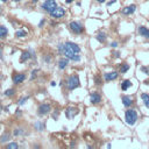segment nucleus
I'll return each mask as SVG.
<instances>
[{
  "mask_svg": "<svg viewBox=\"0 0 149 149\" xmlns=\"http://www.w3.org/2000/svg\"><path fill=\"white\" fill-rule=\"evenodd\" d=\"M66 4H71V2H74V0H65Z\"/></svg>",
  "mask_w": 149,
  "mask_h": 149,
  "instance_id": "nucleus-40",
  "label": "nucleus"
},
{
  "mask_svg": "<svg viewBox=\"0 0 149 149\" xmlns=\"http://www.w3.org/2000/svg\"><path fill=\"white\" fill-rule=\"evenodd\" d=\"M115 2H116V0H111V1H108V2H107V6H111V5L115 4Z\"/></svg>",
  "mask_w": 149,
  "mask_h": 149,
  "instance_id": "nucleus-37",
  "label": "nucleus"
},
{
  "mask_svg": "<svg viewBox=\"0 0 149 149\" xmlns=\"http://www.w3.org/2000/svg\"><path fill=\"white\" fill-rule=\"evenodd\" d=\"M37 72H39V70H34V71L33 72H32V77H30V79H34V78L35 77H36V74H37Z\"/></svg>",
  "mask_w": 149,
  "mask_h": 149,
  "instance_id": "nucleus-31",
  "label": "nucleus"
},
{
  "mask_svg": "<svg viewBox=\"0 0 149 149\" xmlns=\"http://www.w3.org/2000/svg\"><path fill=\"white\" fill-rule=\"evenodd\" d=\"M51 86H56V83L55 82H51Z\"/></svg>",
  "mask_w": 149,
  "mask_h": 149,
  "instance_id": "nucleus-43",
  "label": "nucleus"
},
{
  "mask_svg": "<svg viewBox=\"0 0 149 149\" xmlns=\"http://www.w3.org/2000/svg\"><path fill=\"white\" fill-rule=\"evenodd\" d=\"M141 98H142V100L148 99L149 98V94L148 93H142V94H141Z\"/></svg>",
  "mask_w": 149,
  "mask_h": 149,
  "instance_id": "nucleus-32",
  "label": "nucleus"
},
{
  "mask_svg": "<svg viewBox=\"0 0 149 149\" xmlns=\"http://www.w3.org/2000/svg\"><path fill=\"white\" fill-rule=\"evenodd\" d=\"M80 59H82V57H80V56L78 55V54H76L74 57L71 58V61H74V62H80Z\"/></svg>",
  "mask_w": 149,
  "mask_h": 149,
  "instance_id": "nucleus-27",
  "label": "nucleus"
},
{
  "mask_svg": "<svg viewBox=\"0 0 149 149\" xmlns=\"http://www.w3.org/2000/svg\"><path fill=\"white\" fill-rule=\"evenodd\" d=\"M68 65H69V58L68 57H62L58 61V69L59 70H64Z\"/></svg>",
  "mask_w": 149,
  "mask_h": 149,
  "instance_id": "nucleus-13",
  "label": "nucleus"
},
{
  "mask_svg": "<svg viewBox=\"0 0 149 149\" xmlns=\"http://www.w3.org/2000/svg\"><path fill=\"white\" fill-rule=\"evenodd\" d=\"M78 114V110L75 107H68L65 110V115L68 119H74Z\"/></svg>",
  "mask_w": 149,
  "mask_h": 149,
  "instance_id": "nucleus-10",
  "label": "nucleus"
},
{
  "mask_svg": "<svg viewBox=\"0 0 149 149\" xmlns=\"http://www.w3.org/2000/svg\"><path fill=\"white\" fill-rule=\"evenodd\" d=\"M96 39L98 40L100 43H105V42H106V40H107V35L105 33H102V32H99V33L97 34Z\"/></svg>",
  "mask_w": 149,
  "mask_h": 149,
  "instance_id": "nucleus-18",
  "label": "nucleus"
},
{
  "mask_svg": "<svg viewBox=\"0 0 149 149\" xmlns=\"http://www.w3.org/2000/svg\"><path fill=\"white\" fill-rule=\"evenodd\" d=\"M32 57V54H30V51H23L22 53V55H21V58H20V62H26V61H28L29 58Z\"/></svg>",
  "mask_w": 149,
  "mask_h": 149,
  "instance_id": "nucleus-19",
  "label": "nucleus"
},
{
  "mask_svg": "<svg viewBox=\"0 0 149 149\" xmlns=\"http://www.w3.org/2000/svg\"><path fill=\"white\" fill-rule=\"evenodd\" d=\"M121 100H122V104L125 107H131V105L133 104V99L128 96H122L121 97Z\"/></svg>",
  "mask_w": 149,
  "mask_h": 149,
  "instance_id": "nucleus-16",
  "label": "nucleus"
},
{
  "mask_svg": "<svg viewBox=\"0 0 149 149\" xmlns=\"http://www.w3.org/2000/svg\"><path fill=\"white\" fill-rule=\"evenodd\" d=\"M1 1H7V0H1Z\"/></svg>",
  "mask_w": 149,
  "mask_h": 149,
  "instance_id": "nucleus-46",
  "label": "nucleus"
},
{
  "mask_svg": "<svg viewBox=\"0 0 149 149\" xmlns=\"http://www.w3.org/2000/svg\"><path fill=\"white\" fill-rule=\"evenodd\" d=\"M90 100H91V104L98 105L99 102L101 101V96H100L98 92H92L90 94Z\"/></svg>",
  "mask_w": 149,
  "mask_h": 149,
  "instance_id": "nucleus-9",
  "label": "nucleus"
},
{
  "mask_svg": "<svg viewBox=\"0 0 149 149\" xmlns=\"http://www.w3.org/2000/svg\"><path fill=\"white\" fill-rule=\"evenodd\" d=\"M7 34H8V29L5 26H0V40L5 39L7 36Z\"/></svg>",
  "mask_w": 149,
  "mask_h": 149,
  "instance_id": "nucleus-20",
  "label": "nucleus"
},
{
  "mask_svg": "<svg viewBox=\"0 0 149 149\" xmlns=\"http://www.w3.org/2000/svg\"><path fill=\"white\" fill-rule=\"evenodd\" d=\"M129 70V65L127 63H122L120 65V68H119V72L120 74H125V72H127Z\"/></svg>",
  "mask_w": 149,
  "mask_h": 149,
  "instance_id": "nucleus-21",
  "label": "nucleus"
},
{
  "mask_svg": "<svg viewBox=\"0 0 149 149\" xmlns=\"http://www.w3.org/2000/svg\"><path fill=\"white\" fill-rule=\"evenodd\" d=\"M141 70H142V71L145 72L146 75H149V69H147V68H145V66H143V68H141Z\"/></svg>",
  "mask_w": 149,
  "mask_h": 149,
  "instance_id": "nucleus-34",
  "label": "nucleus"
},
{
  "mask_svg": "<svg viewBox=\"0 0 149 149\" xmlns=\"http://www.w3.org/2000/svg\"><path fill=\"white\" fill-rule=\"evenodd\" d=\"M137 32H139V34L141 35V36L149 39V28H147V27H145V26H140V27H139V29H137Z\"/></svg>",
  "mask_w": 149,
  "mask_h": 149,
  "instance_id": "nucleus-15",
  "label": "nucleus"
},
{
  "mask_svg": "<svg viewBox=\"0 0 149 149\" xmlns=\"http://www.w3.org/2000/svg\"><path fill=\"white\" fill-rule=\"evenodd\" d=\"M97 1H98L99 4H102V2H105V1H106V0H97Z\"/></svg>",
  "mask_w": 149,
  "mask_h": 149,
  "instance_id": "nucleus-41",
  "label": "nucleus"
},
{
  "mask_svg": "<svg viewBox=\"0 0 149 149\" xmlns=\"http://www.w3.org/2000/svg\"><path fill=\"white\" fill-rule=\"evenodd\" d=\"M49 14L53 17L54 19H59V18H63L65 15V9L62 8V7H56L53 12H50Z\"/></svg>",
  "mask_w": 149,
  "mask_h": 149,
  "instance_id": "nucleus-7",
  "label": "nucleus"
},
{
  "mask_svg": "<svg viewBox=\"0 0 149 149\" xmlns=\"http://www.w3.org/2000/svg\"><path fill=\"white\" fill-rule=\"evenodd\" d=\"M28 99H29V97H23V98H21L20 100H19V105H23Z\"/></svg>",
  "mask_w": 149,
  "mask_h": 149,
  "instance_id": "nucleus-29",
  "label": "nucleus"
},
{
  "mask_svg": "<svg viewBox=\"0 0 149 149\" xmlns=\"http://www.w3.org/2000/svg\"><path fill=\"white\" fill-rule=\"evenodd\" d=\"M57 50H58V53L61 54V55L65 56V57H68L69 59H71L76 55V54L71 49H70L69 47H68L65 43H59L58 47H57Z\"/></svg>",
  "mask_w": 149,
  "mask_h": 149,
  "instance_id": "nucleus-3",
  "label": "nucleus"
},
{
  "mask_svg": "<svg viewBox=\"0 0 149 149\" xmlns=\"http://www.w3.org/2000/svg\"><path fill=\"white\" fill-rule=\"evenodd\" d=\"M131 86H132V82L129 79H125L121 82V90L122 91H127Z\"/></svg>",
  "mask_w": 149,
  "mask_h": 149,
  "instance_id": "nucleus-17",
  "label": "nucleus"
},
{
  "mask_svg": "<svg viewBox=\"0 0 149 149\" xmlns=\"http://www.w3.org/2000/svg\"><path fill=\"white\" fill-rule=\"evenodd\" d=\"M94 82H96L97 85H100V84H101V80H100V77H99L98 75L94 76Z\"/></svg>",
  "mask_w": 149,
  "mask_h": 149,
  "instance_id": "nucleus-30",
  "label": "nucleus"
},
{
  "mask_svg": "<svg viewBox=\"0 0 149 149\" xmlns=\"http://www.w3.org/2000/svg\"><path fill=\"white\" fill-rule=\"evenodd\" d=\"M143 101H145V106L147 107V108H149V98L146 99V100H143Z\"/></svg>",
  "mask_w": 149,
  "mask_h": 149,
  "instance_id": "nucleus-36",
  "label": "nucleus"
},
{
  "mask_svg": "<svg viewBox=\"0 0 149 149\" xmlns=\"http://www.w3.org/2000/svg\"><path fill=\"white\" fill-rule=\"evenodd\" d=\"M9 140V134L8 133H6V134H4L1 136V139H0V142L1 143H5V142H7V141Z\"/></svg>",
  "mask_w": 149,
  "mask_h": 149,
  "instance_id": "nucleus-23",
  "label": "nucleus"
},
{
  "mask_svg": "<svg viewBox=\"0 0 149 149\" xmlns=\"http://www.w3.org/2000/svg\"><path fill=\"white\" fill-rule=\"evenodd\" d=\"M44 22H45V20H42L41 22H40V25H39V27H42L43 25H44Z\"/></svg>",
  "mask_w": 149,
  "mask_h": 149,
  "instance_id": "nucleus-39",
  "label": "nucleus"
},
{
  "mask_svg": "<svg viewBox=\"0 0 149 149\" xmlns=\"http://www.w3.org/2000/svg\"><path fill=\"white\" fill-rule=\"evenodd\" d=\"M13 1H17L18 2V1H20V0H13Z\"/></svg>",
  "mask_w": 149,
  "mask_h": 149,
  "instance_id": "nucleus-45",
  "label": "nucleus"
},
{
  "mask_svg": "<svg viewBox=\"0 0 149 149\" xmlns=\"http://www.w3.org/2000/svg\"><path fill=\"white\" fill-rule=\"evenodd\" d=\"M80 86V80H79V77L78 75H71L66 80V88L69 91H74L75 89L79 88Z\"/></svg>",
  "mask_w": 149,
  "mask_h": 149,
  "instance_id": "nucleus-1",
  "label": "nucleus"
},
{
  "mask_svg": "<svg viewBox=\"0 0 149 149\" xmlns=\"http://www.w3.org/2000/svg\"><path fill=\"white\" fill-rule=\"evenodd\" d=\"M34 127H35V129H36V131L42 132V131H43V128H44V125L41 124V122H40V121H37V122L34 125Z\"/></svg>",
  "mask_w": 149,
  "mask_h": 149,
  "instance_id": "nucleus-22",
  "label": "nucleus"
},
{
  "mask_svg": "<svg viewBox=\"0 0 149 149\" xmlns=\"http://www.w3.org/2000/svg\"><path fill=\"white\" fill-rule=\"evenodd\" d=\"M0 58H2V48H1V44H0Z\"/></svg>",
  "mask_w": 149,
  "mask_h": 149,
  "instance_id": "nucleus-38",
  "label": "nucleus"
},
{
  "mask_svg": "<svg viewBox=\"0 0 149 149\" xmlns=\"http://www.w3.org/2000/svg\"><path fill=\"white\" fill-rule=\"evenodd\" d=\"M17 114H18V115H20V114H21V111H20V110H18V111H17Z\"/></svg>",
  "mask_w": 149,
  "mask_h": 149,
  "instance_id": "nucleus-42",
  "label": "nucleus"
},
{
  "mask_svg": "<svg viewBox=\"0 0 149 149\" xmlns=\"http://www.w3.org/2000/svg\"><path fill=\"white\" fill-rule=\"evenodd\" d=\"M111 47H112V48H116V47H118V42H116V41H113L112 43H111Z\"/></svg>",
  "mask_w": 149,
  "mask_h": 149,
  "instance_id": "nucleus-35",
  "label": "nucleus"
},
{
  "mask_svg": "<svg viewBox=\"0 0 149 149\" xmlns=\"http://www.w3.org/2000/svg\"><path fill=\"white\" fill-rule=\"evenodd\" d=\"M65 44H66L72 51H74L75 54H79V53H80V48H79V45H78L77 43H74V42H71V41H68V42H65Z\"/></svg>",
  "mask_w": 149,
  "mask_h": 149,
  "instance_id": "nucleus-12",
  "label": "nucleus"
},
{
  "mask_svg": "<svg viewBox=\"0 0 149 149\" xmlns=\"http://www.w3.org/2000/svg\"><path fill=\"white\" fill-rule=\"evenodd\" d=\"M125 119H126L127 125L133 126L137 121V112L135 110H127L125 112Z\"/></svg>",
  "mask_w": 149,
  "mask_h": 149,
  "instance_id": "nucleus-2",
  "label": "nucleus"
},
{
  "mask_svg": "<svg viewBox=\"0 0 149 149\" xmlns=\"http://www.w3.org/2000/svg\"><path fill=\"white\" fill-rule=\"evenodd\" d=\"M13 94H14V90L13 89H8V90L5 91V96H7V97H11Z\"/></svg>",
  "mask_w": 149,
  "mask_h": 149,
  "instance_id": "nucleus-26",
  "label": "nucleus"
},
{
  "mask_svg": "<svg viewBox=\"0 0 149 149\" xmlns=\"http://www.w3.org/2000/svg\"><path fill=\"white\" fill-rule=\"evenodd\" d=\"M25 79H26V75L25 74H17V75L13 76V82H14V84H20V83H22Z\"/></svg>",
  "mask_w": 149,
  "mask_h": 149,
  "instance_id": "nucleus-14",
  "label": "nucleus"
},
{
  "mask_svg": "<svg viewBox=\"0 0 149 149\" xmlns=\"http://www.w3.org/2000/svg\"><path fill=\"white\" fill-rule=\"evenodd\" d=\"M135 9H136V5L132 4V5H129V6L125 7L124 9H121V13H122L124 15H131L135 12Z\"/></svg>",
  "mask_w": 149,
  "mask_h": 149,
  "instance_id": "nucleus-11",
  "label": "nucleus"
},
{
  "mask_svg": "<svg viewBox=\"0 0 149 149\" xmlns=\"http://www.w3.org/2000/svg\"><path fill=\"white\" fill-rule=\"evenodd\" d=\"M50 111H51V105L49 102H43L37 108V114L40 116H43V115L48 114V113H50Z\"/></svg>",
  "mask_w": 149,
  "mask_h": 149,
  "instance_id": "nucleus-6",
  "label": "nucleus"
},
{
  "mask_svg": "<svg viewBox=\"0 0 149 149\" xmlns=\"http://www.w3.org/2000/svg\"><path fill=\"white\" fill-rule=\"evenodd\" d=\"M118 77H119V72H116V71L106 72V74H104L105 82H112V80H115Z\"/></svg>",
  "mask_w": 149,
  "mask_h": 149,
  "instance_id": "nucleus-8",
  "label": "nucleus"
},
{
  "mask_svg": "<svg viewBox=\"0 0 149 149\" xmlns=\"http://www.w3.org/2000/svg\"><path fill=\"white\" fill-rule=\"evenodd\" d=\"M112 55L114 56V57H120V53H119V51H112Z\"/></svg>",
  "mask_w": 149,
  "mask_h": 149,
  "instance_id": "nucleus-33",
  "label": "nucleus"
},
{
  "mask_svg": "<svg viewBox=\"0 0 149 149\" xmlns=\"http://www.w3.org/2000/svg\"><path fill=\"white\" fill-rule=\"evenodd\" d=\"M18 143H15V142H12V143H9V145H7V148L8 149H18Z\"/></svg>",
  "mask_w": 149,
  "mask_h": 149,
  "instance_id": "nucleus-25",
  "label": "nucleus"
},
{
  "mask_svg": "<svg viewBox=\"0 0 149 149\" xmlns=\"http://www.w3.org/2000/svg\"><path fill=\"white\" fill-rule=\"evenodd\" d=\"M56 7H57L56 0H45V1L42 4V9L45 11V12H48V13L53 12Z\"/></svg>",
  "mask_w": 149,
  "mask_h": 149,
  "instance_id": "nucleus-5",
  "label": "nucleus"
},
{
  "mask_svg": "<svg viewBox=\"0 0 149 149\" xmlns=\"http://www.w3.org/2000/svg\"><path fill=\"white\" fill-rule=\"evenodd\" d=\"M69 28L74 34H83L84 33V27L82 23L78 22V21H72V22H70Z\"/></svg>",
  "mask_w": 149,
  "mask_h": 149,
  "instance_id": "nucleus-4",
  "label": "nucleus"
},
{
  "mask_svg": "<svg viewBox=\"0 0 149 149\" xmlns=\"http://www.w3.org/2000/svg\"><path fill=\"white\" fill-rule=\"evenodd\" d=\"M15 35H17V37H25V36H27V32H25V30H18Z\"/></svg>",
  "mask_w": 149,
  "mask_h": 149,
  "instance_id": "nucleus-24",
  "label": "nucleus"
},
{
  "mask_svg": "<svg viewBox=\"0 0 149 149\" xmlns=\"http://www.w3.org/2000/svg\"><path fill=\"white\" fill-rule=\"evenodd\" d=\"M21 134H23V131L21 128H18V129H15V131H14L15 136H19V135H21Z\"/></svg>",
  "mask_w": 149,
  "mask_h": 149,
  "instance_id": "nucleus-28",
  "label": "nucleus"
},
{
  "mask_svg": "<svg viewBox=\"0 0 149 149\" xmlns=\"http://www.w3.org/2000/svg\"><path fill=\"white\" fill-rule=\"evenodd\" d=\"M32 2H37V0H30Z\"/></svg>",
  "mask_w": 149,
  "mask_h": 149,
  "instance_id": "nucleus-44",
  "label": "nucleus"
}]
</instances>
